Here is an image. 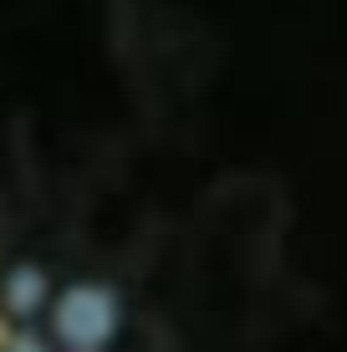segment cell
<instances>
[{
	"label": "cell",
	"mask_w": 347,
	"mask_h": 352,
	"mask_svg": "<svg viewBox=\"0 0 347 352\" xmlns=\"http://www.w3.org/2000/svg\"><path fill=\"white\" fill-rule=\"evenodd\" d=\"M123 327V301L102 281H77L52 296V332L67 352H102Z\"/></svg>",
	"instance_id": "obj_1"
},
{
	"label": "cell",
	"mask_w": 347,
	"mask_h": 352,
	"mask_svg": "<svg viewBox=\"0 0 347 352\" xmlns=\"http://www.w3.org/2000/svg\"><path fill=\"white\" fill-rule=\"evenodd\" d=\"M52 307V281H46L41 265H16V271L0 281V311L16 322H31L36 311Z\"/></svg>",
	"instance_id": "obj_2"
},
{
	"label": "cell",
	"mask_w": 347,
	"mask_h": 352,
	"mask_svg": "<svg viewBox=\"0 0 347 352\" xmlns=\"http://www.w3.org/2000/svg\"><path fill=\"white\" fill-rule=\"evenodd\" d=\"M5 352H52V342H46V337H36V332H10Z\"/></svg>",
	"instance_id": "obj_3"
},
{
	"label": "cell",
	"mask_w": 347,
	"mask_h": 352,
	"mask_svg": "<svg viewBox=\"0 0 347 352\" xmlns=\"http://www.w3.org/2000/svg\"><path fill=\"white\" fill-rule=\"evenodd\" d=\"M10 332H16V327H10V317H5V311H0V352H5V342H10Z\"/></svg>",
	"instance_id": "obj_4"
}]
</instances>
